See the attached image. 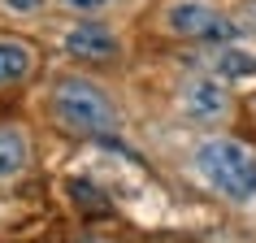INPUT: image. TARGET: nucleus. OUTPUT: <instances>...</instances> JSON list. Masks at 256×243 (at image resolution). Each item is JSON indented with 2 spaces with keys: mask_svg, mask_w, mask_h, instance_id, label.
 I'll use <instances>...</instances> for the list:
<instances>
[{
  "mask_svg": "<svg viewBox=\"0 0 256 243\" xmlns=\"http://www.w3.org/2000/svg\"><path fill=\"white\" fill-rule=\"evenodd\" d=\"M48 108H52L56 126L66 135H78V139H108V135H118V126H122L118 104L82 74H61L52 82Z\"/></svg>",
  "mask_w": 256,
  "mask_h": 243,
  "instance_id": "1",
  "label": "nucleus"
},
{
  "mask_svg": "<svg viewBox=\"0 0 256 243\" xmlns=\"http://www.w3.org/2000/svg\"><path fill=\"white\" fill-rule=\"evenodd\" d=\"M191 170L208 191H217L230 204H252L256 200V152L239 139L208 135L191 152Z\"/></svg>",
  "mask_w": 256,
  "mask_h": 243,
  "instance_id": "2",
  "label": "nucleus"
},
{
  "mask_svg": "<svg viewBox=\"0 0 256 243\" xmlns=\"http://www.w3.org/2000/svg\"><path fill=\"white\" fill-rule=\"evenodd\" d=\"M161 18H165V30H170V35L204 44V48L239 40V22L226 18L222 9H213V4H204V0H174V4H165Z\"/></svg>",
  "mask_w": 256,
  "mask_h": 243,
  "instance_id": "3",
  "label": "nucleus"
},
{
  "mask_svg": "<svg viewBox=\"0 0 256 243\" xmlns=\"http://www.w3.org/2000/svg\"><path fill=\"white\" fill-rule=\"evenodd\" d=\"M178 108L196 126H217V122L230 118V82L208 74V70H200V74H191L178 87Z\"/></svg>",
  "mask_w": 256,
  "mask_h": 243,
  "instance_id": "4",
  "label": "nucleus"
},
{
  "mask_svg": "<svg viewBox=\"0 0 256 243\" xmlns=\"http://www.w3.org/2000/svg\"><path fill=\"white\" fill-rule=\"evenodd\" d=\"M61 48H66L70 61L100 66V61H113V56H118V35H113L104 22H74V26L61 35Z\"/></svg>",
  "mask_w": 256,
  "mask_h": 243,
  "instance_id": "5",
  "label": "nucleus"
},
{
  "mask_svg": "<svg viewBox=\"0 0 256 243\" xmlns=\"http://www.w3.org/2000/svg\"><path fill=\"white\" fill-rule=\"evenodd\" d=\"M200 70H208V74H217L226 82H239V78H256V56L234 48V44H217V48H208Z\"/></svg>",
  "mask_w": 256,
  "mask_h": 243,
  "instance_id": "6",
  "label": "nucleus"
},
{
  "mask_svg": "<svg viewBox=\"0 0 256 243\" xmlns=\"http://www.w3.org/2000/svg\"><path fill=\"white\" fill-rule=\"evenodd\" d=\"M35 66V52H30L26 40H14V35H0V87H14L22 82Z\"/></svg>",
  "mask_w": 256,
  "mask_h": 243,
  "instance_id": "7",
  "label": "nucleus"
},
{
  "mask_svg": "<svg viewBox=\"0 0 256 243\" xmlns=\"http://www.w3.org/2000/svg\"><path fill=\"white\" fill-rule=\"evenodd\" d=\"M30 144L18 126H0V182H14L22 170H26Z\"/></svg>",
  "mask_w": 256,
  "mask_h": 243,
  "instance_id": "8",
  "label": "nucleus"
},
{
  "mask_svg": "<svg viewBox=\"0 0 256 243\" xmlns=\"http://www.w3.org/2000/svg\"><path fill=\"white\" fill-rule=\"evenodd\" d=\"M70 196H74V204H87V208H100L104 204V196H100V187H96L92 178H74L70 182Z\"/></svg>",
  "mask_w": 256,
  "mask_h": 243,
  "instance_id": "9",
  "label": "nucleus"
},
{
  "mask_svg": "<svg viewBox=\"0 0 256 243\" xmlns=\"http://www.w3.org/2000/svg\"><path fill=\"white\" fill-rule=\"evenodd\" d=\"M234 22H239V35H252L256 40V0H243L234 9Z\"/></svg>",
  "mask_w": 256,
  "mask_h": 243,
  "instance_id": "10",
  "label": "nucleus"
},
{
  "mask_svg": "<svg viewBox=\"0 0 256 243\" xmlns=\"http://www.w3.org/2000/svg\"><path fill=\"white\" fill-rule=\"evenodd\" d=\"M66 9H74V14H92V9H104V4H113V0H61Z\"/></svg>",
  "mask_w": 256,
  "mask_h": 243,
  "instance_id": "11",
  "label": "nucleus"
},
{
  "mask_svg": "<svg viewBox=\"0 0 256 243\" xmlns=\"http://www.w3.org/2000/svg\"><path fill=\"white\" fill-rule=\"evenodd\" d=\"M4 9H14V14H30V9H40L44 0H0Z\"/></svg>",
  "mask_w": 256,
  "mask_h": 243,
  "instance_id": "12",
  "label": "nucleus"
}]
</instances>
